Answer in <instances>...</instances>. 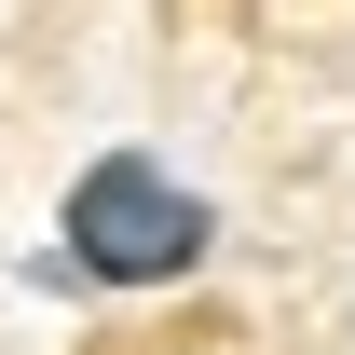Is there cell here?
Here are the masks:
<instances>
[{
  "label": "cell",
  "instance_id": "cell-1",
  "mask_svg": "<svg viewBox=\"0 0 355 355\" xmlns=\"http://www.w3.org/2000/svg\"><path fill=\"white\" fill-rule=\"evenodd\" d=\"M69 273H96V287H178V273L205 260V191H178L150 150H96L83 178H69Z\"/></svg>",
  "mask_w": 355,
  "mask_h": 355
}]
</instances>
